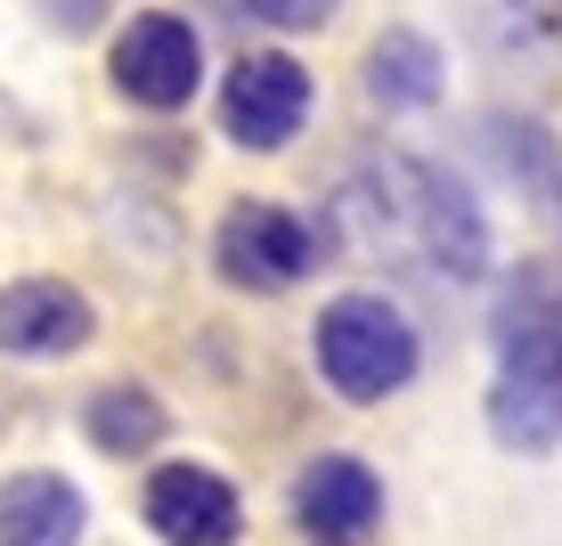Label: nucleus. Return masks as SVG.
Returning a JSON list of instances; mask_svg holds the SVG:
<instances>
[{"mask_svg": "<svg viewBox=\"0 0 562 546\" xmlns=\"http://www.w3.org/2000/svg\"><path fill=\"white\" fill-rule=\"evenodd\" d=\"M245 16H261V25H285V33H302V25H326L335 16V0H237Z\"/></svg>", "mask_w": 562, "mask_h": 546, "instance_id": "13", "label": "nucleus"}, {"mask_svg": "<svg viewBox=\"0 0 562 546\" xmlns=\"http://www.w3.org/2000/svg\"><path fill=\"white\" fill-rule=\"evenodd\" d=\"M90 343V302L57 278H16L0 286V350L9 359H66Z\"/></svg>", "mask_w": 562, "mask_h": 546, "instance_id": "9", "label": "nucleus"}, {"mask_svg": "<svg viewBox=\"0 0 562 546\" xmlns=\"http://www.w3.org/2000/svg\"><path fill=\"white\" fill-rule=\"evenodd\" d=\"M521 9H530V16H538L547 33H562V0H521Z\"/></svg>", "mask_w": 562, "mask_h": 546, "instance_id": "15", "label": "nucleus"}, {"mask_svg": "<svg viewBox=\"0 0 562 546\" xmlns=\"http://www.w3.org/2000/svg\"><path fill=\"white\" fill-rule=\"evenodd\" d=\"M82 424H90V441H99L106 457H139V448H155V441H164V408H155L147 392H131V383L99 392Z\"/></svg>", "mask_w": 562, "mask_h": 546, "instance_id": "12", "label": "nucleus"}, {"mask_svg": "<svg viewBox=\"0 0 562 546\" xmlns=\"http://www.w3.org/2000/svg\"><path fill=\"white\" fill-rule=\"evenodd\" d=\"M440 82H449V66H440V49L424 42V33H383L375 49H367V99L392 107V114H424L440 99Z\"/></svg>", "mask_w": 562, "mask_h": 546, "instance_id": "11", "label": "nucleus"}, {"mask_svg": "<svg viewBox=\"0 0 562 546\" xmlns=\"http://www.w3.org/2000/svg\"><path fill=\"white\" fill-rule=\"evenodd\" d=\"M375 197H383V229H400L440 278L473 286L490 269V229H481V204L457 171L392 155V164H375Z\"/></svg>", "mask_w": 562, "mask_h": 546, "instance_id": "2", "label": "nucleus"}, {"mask_svg": "<svg viewBox=\"0 0 562 546\" xmlns=\"http://www.w3.org/2000/svg\"><path fill=\"white\" fill-rule=\"evenodd\" d=\"M318 376L335 383L342 400H383L416 376V326L400 319L383 294H342L326 302L318 319Z\"/></svg>", "mask_w": 562, "mask_h": 546, "instance_id": "3", "label": "nucleus"}, {"mask_svg": "<svg viewBox=\"0 0 562 546\" xmlns=\"http://www.w3.org/2000/svg\"><path fill=\"white\" fill-rule=\"evenodd\" d=\"M302 114H310V74L294 66V57H278V49H254V57H237L228 66V82H221V131L237 147H285L302 131Z\"/></svg>", "mask_w": 562, "mask_h": 546, "instance_id": "6", "label": "nucleus"}, {"mask_svg": "<svg viewBox=\"0 0 562 546\" xmlns=\"http://www.w3.org/2000/svg\"><path fill=\"white\" fill-rule=\"evenodd\" d=\"M497 392H490V433L538 457L562 441V278L547 261L514 269L497 294Z\"/></svg>", "mask_w": 562, "mask_h": 546, "instance_id": "1", "label": "nucleus"}, {"mask_svg": "<svg viewBox=\"0 0 562 546\" xmlns=\"http://www.w3.org/2000/svg\"><path fill=\"white\" fill-rule=\"evenodd\" d=\"M212 253H221L228 286H245V294H285L294 278H310V261L326 253V237L285 204H228Z\"/></svg>", "mask_w": 562, "mask_h": 546, "instance_id": "4", "label": "nucleus"}, {"mask_svg": "<svg viewBox=\"0 0 562 546\" xmlns=\"http://www.w3.org/2000/svg\"><path fill=\"white\" fill-rule=\"evenodd\" d=\"M196 74H204V42H196V25L171 16V9L131 16V33L114 42V90H123L131 107H155V114L188 107L196 99Z\"/></svg>", "mask_w": 562, "mask_h": 546, "instance_id": "5", "label": "nucleus"}, {"mask_svg": "<svg viewBox=\"0 0 562 546\" xmlns=\"http://www.w3.org/2000/svg\"><path fill=\"white\" fill-rule=\"evenodd\" d=\"M82 490L66 473H16L0 481V546H74L82 538Z\"/></svg>", "mask_w": 562, "mask_h": 546, "instance_id": "10", "label": "nucleus"}, {"mask_svg": "<svg viewBox=\"0 0 562 546\" xmlns=\"http://www.w3.org/2000/svg\"><path fill=\"white\" fill-rule=\"evenodd\" d=\"M294 522L310 546H367L383 522V481L359 457H318L294 490Z\"/></svg>", "mask_w": 562, "mask_h": 546, "instance_id": "7", "label": "nucleus"}, {"mask_svg": "<svg viewBox=\"0 0 562 546\" xmlns=\"http://www.w3.org/2000/svg\"><path fill=\"white\" fill-rule=\"evenodd\" d=\"M147 522L164 546H228L237 538V490L212 465H164V473H147Z\"/></svg>", "mask_w": 562, "mask_h": 546, "instance_id": "8", "label": "nucleus"}, {"mask_svg": "<svg viewBox=\"0 0 562 546\" xmlns=\"http://www.w3.org/2000/svg\"><path fill=\"white\" fill-rule=\"evenodd\" d=\"M42 16H49L57 33H90L106 16V0H42Z\"/></svg>", "mask_w": 562, "mask_h": 546, "instance_id": "14", "label": "nucleus"}]
</instances>
